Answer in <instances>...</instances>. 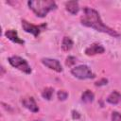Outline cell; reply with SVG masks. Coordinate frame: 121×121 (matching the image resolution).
Listing matches in <instances>:
<instances>
[{"instance_id": "1", "label": "cell", "mask_w": 121, "mask_h": 121, "mask_svg": "<svg viewBox=\"0 0 121 121\" xmlns=\"http://www.w3.org/2000/svg\"><path fill=\"white\" fill-rule=\"evenodd\" d=\"M81 24L83 26H89V27H93L95 28V30L97 31H101V32H104V33H107L111 36H113V37H118L119 34L110 28L109 26H107L101 20L98 12L91 8H84L83 9V15L81 17Z\"/></svg>"}, {"instance_id": "2", "label": "cell", "mask_w": 121, "mask_h": 121, "mask_svg": "<svg viewBox=\"0 0 121 121\" xmlns=\"http://www.w3.org/2000/svg\"><path fill=\"white\" fill-rule=\"evenodd\" d=\"M27 4L33 12L39 17H44L50 10L57 8L56 3L51 0H34L28 1Z\"/></svg>"}, {"instance_id": "3", "label": "cell", "mask_w": 121, "mask_h": 121, "mask_svg": "<svg viewBox=\"0 0 121 121\" xmlns=\"http://www.w3.org/2000/svg\"><path fill=\"white\" fill-rule=\"evenodd\" d=\"M9 62L15 68L19 69L20 71L26 73V74H30L31 73V68L29 66V64L27 63V61L24 59H22L21 57L18 56H12L10 58H9Z\"/></svg>"}, {"instance_id": "4", "label": "cell", "mask_w": 121, "mask_h": 121, "mask_svg": "<svg viewBox=\"0 0 121 121\" xmlns=\"http://www.w3.org/2000/svg\"><path fill=\"white\" fill-rule=\"evenodd\" d=\"M71 73L73 74L74 77H76V78H78L79 79H86V78H94L93 72L86 65H78V66H76V67H74L71 70Z\"/></svg>"}, {"instance_id": "5", "label": "cell", "mask_w": 121, "mask_h": 121, "mask_svg": "<svg viewBox=\"0 0 121 121\" xmlns=\"http://www.w3.org/2000/svg\"><path fill=\"white\" fill-rule=\"evenodd\" d=\"M22 26L24 28V30L26 32L31 33L32 35H34L35 37H37L40 32L43 29V27H45V25H42V26H34L32 24H30L29 22L26 21V20H22Z\"/></svg>"}, {"instance_id": "6", "label": "cell", "mask_w": 121, "mask_h": 121, "mask_svg": "<svg viewBox=\"0 0 121 121\" xmlns=\"http://www.w3.org/2000/svg\"><path fill=\"white\" fill-rule=\"evenodd\" d=\"M42 62H43L46 67H48V68L51 69V70H54V71H56V72H61V71H62L61 65H60V61L57 60L45 58V59H43V60H42Z\"/></svg>"}, {"instance_id": "7", "label": "cell", "mask_w": 121, "mask_h": 121, "mask_svg": "<svg viewBox=\"0 0 121 121\" xmlns=\"http://www.w3.org/2000/svg\"><path fill=\"white\" fill-rule=\"evenodd\" d=\"M22 103H23V106L26 107L27 110H29L30 112H36L39 111V108L37 106V103L35 101V99L32 97V96H26V97H24L23 100H22Z\"/></svg>"}, {"instance_id": "8", "label": "cell", "mask_w": 121, "mask_h": 121, "mask_svg": "<svg viewBox=\"0 0 121 121\" xmlns=\"http://www.w3.org/2000/svg\"><path fill=\"white\" fill-rule=\"evenodd\" d=\"M105 51L104 47L100 43H93L85 49V53L88 56H94L96 54H102Z\"/></svg>"}, {"instance_id": "9", "label": "cell", "mask_w": 121, "mask_h": 121, "mask_svg": "<svg viewBox=\"0 0 121 121\" xmlns=\"http://www.w3.org/2000/svg\"><path fill=\"white\" fill-rule=\"evenodd\" d=\"M5 35H6V37H7L8 39H9L10 41H12L13 43H20V44H23V43H24V41L19 38L17 32H16L14 29H9V30H7L6 33H5Z\"/></svg>"}, {"instance_id": "10", "label": "cell", "mask_w": 121, "mask_h": 121, "mask_svg": "<svg viewBox=\"0 0 121 121\" xmlns=\"http://www.w3.org/2000/svg\"><path fill=\"white\" fill-rule=\"evenodd\" d=\"M65 8H66V10L69 11L71 14H76L79 10L78 3L76 2V1H69V2H67L65 4Z\"/></svg>"}, {"instance_id": "11", "label": "cell", "mask_w": 121, "mask_h": 121, "mask_svg": "<svg viewBox=\"0 0 121 121\" xmlns=\"http://www.w3.org/2000/svg\"><path fill=\"white\" fill-rule=\"evenodd\" d=\"M120 100H121V95L117 91L112 92L109 95V96L107 97V101L109 103H111V104H117Z\"/></svg>"}, {"instance_id": "12", "label": "cell", "mask_w": 121, "mask_h": 121, "mask_svg": "<svg viewBox=\"0 0 121 121\" xmlns=\"http://www.w3.org/2000/svg\"><path fill=\"white\" fill-rule=\"evenodd\" d=\"M73 46V41L71 40V38L65 36L62 40V43H61V49L63 51H69Z\"/></svg>"}, {"instance_id": "13", "label": "cell", "mask_w": 121, "mask_h": 121, "mask_svg": "<svg viewBox=\"0 0 121 121\" xmlns=\"http://www.w3.org/2000/svg\"><path fill=\"white\" fill-rule=\"evenodd\" d=\"M94 97H95V95H94V94H93L90 90H86V91L82 94V95H81V99H82V101L85 102V103H90V102H92V101L94 100Z\"/></svg>"}, {"instance_id": "14", "label": "cell", "mask_w": 121, "mask_h": 121, "mask_svg": "<svg viewBox=\"0 0 121 121\" xmlns=\"http://www.w3.org/2000/svg\"><path fill=\"white\" fill-rule=\"evenodd\" d=\"M53 92H54L53 88H51V87H46L45 89H43V93H42V95H43V97L44 99L49 100V99L52 97Z\"/></svg>"}, {"instance_id": "15", "label": "cell", "mask_w": 121, "mask_h": 121, "mask_svg": "<svg viewBox=\"0 0 121 121\" xmlns=\"http://www.w3.org/2000/svg\"><path fill=\"white\" fill-rule=\"evenodd\" d=\"M67 96H68V94H67L66 91H64V90H60V91L58 92V98H59L60 100H65V99L67 98Z\"/></svg>"}, {"instance_id": "16", "label": "cell", "mask_w": 121, "mask_h": 121, "mask_svg": "<svg viewBox=\"0 0 121 121\" xmlns=\"http://www.w3.org/2000/svg\"><path fill=\"white\" fill-rule=\"evenodd\" d=\"M76 61H77V59H76L75 57L69 56V57H67V59H66L65 64H66L67 66H72V65H74V64L76 63Z\"/></svg>"}, {"instance_id": "17", "label": "cell", "mask_w": 121, "mask_h": 121, "mask_svg": "<svg viewBox=\"0 0 121 121\" xmlns=\"http://www.w3.org/2000/svg\"><path fill=\"white\" fill-rule=\"evenodd\" d=\"M112 121H121V114L118 112H113L112 114Z\"/></svg>"}, {"instance_id": "18", "label": "cell", "mask_w": 121, "mask_h": 121, "mask_svg": "<svg viewBox=\"0 0 121 121\" xmlns=\"http://www.w3.org/2000/svg\"><path fill=\"white\" fill-rule=\"evenodd\" d=\"M107 82H108V80H107V79H105V78H103V79H101V80L97 81V82L95 83V85H97V86H100V85H104V84H107Z\"/></svg>"}, {"instance_id": "19", "label": "cell", "mask_w": 121, "mask_h": 121, "mask_svg": "<svg viewBox=\"0 0 121 121\" xmlns=\"http://www.w3.org/2000/svg\"><path fill=\"white\" fill-rule=\"evenodd\" d=\"M79 117V114L77 112H73V118H78Z\"/></svg>"}, {"instance_id": "20", "label": "cell", "mask_w": 121, "mask_h": 121, "mask_svg": "<svg viewBox=\"0 0 121 121\" xmlns=\"http://www.w3.org/2000/svg\"><path fill=\"white\" fill-rule=\"evenodd\" d=\"M34 121H40V120H34Z\"/></svg>"}]
</instances>
